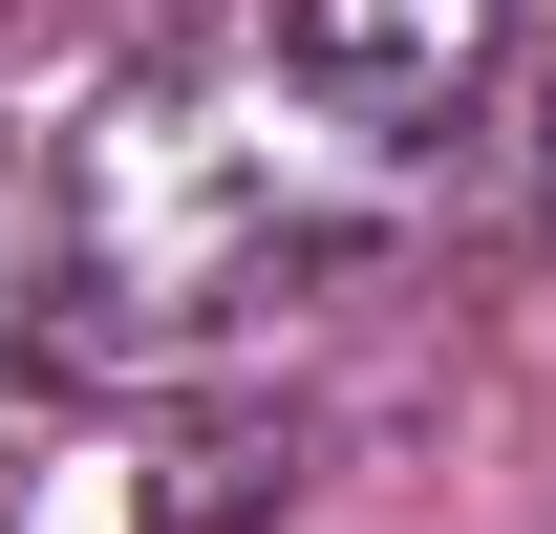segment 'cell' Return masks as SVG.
Returning a JSON list of instances; mask_svg holds the SVG:
<instances>
[{
	"label": "cell",
	"instance_id": "3",
	"mask_svg": "<svg viewBox=\"0 0 556 534\" xmlns=\"http://www.w3.org/2000/svg\"><path fill=\"white\" fill-rule=\"evenodd\" d=\"M535 193H556V129H535Z\"/></svg>",
	"mask_w": 556,
	"mask_h": 534
},
{
	"label": "cell",
	"instance_id": "1",
	"mask_svg": "<svg viewBox=\"0 0 556 534\" xmlns=\"http://www.w3.org/2000/svg\"><path fill=\"white\" fill-rule=\"evenodd\" d=\"M321 214H300V129H214V65H150L129 107H108V150H86V257L65 300H108V321L65 342V364H108V342H172L193 300H236L257 257H300Z\"/></svg>",
	"mask_w": 556,
	"mask_h": 534
},
{
	"label": "cell",
	"instance_id": "2",
	"mask_svg": "<svg viewBox=\"0 0 556 534\" xmlns=\"http://www.w3.org/2000/svg\"><path fill=\"white\" fill-rule=\"evenodd\" d=\"M278 86L386 171V150H428L492 86V0H300V22H278Z\"/></svg>",
	"mask_w": 556,
	"mask_h": 534
}]
</instances>
